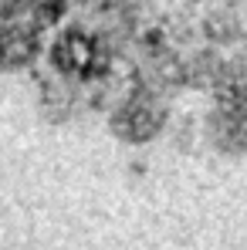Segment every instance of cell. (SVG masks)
<instances>
[{
	"instance_id": "1",
	"label": "cell",
	"mask_w": 247,
	"mask_h": 250,
	"mask_svg": "<svg viewBox=\"0 0 247 250\" xmlns=\"http://www.w3.org/2000/svg\"><path fill=\"white\" fill-rule=\"evenodd\" d=\"M180 54L247 61V0H129Z\"/></svg>"
}]
</instances>
